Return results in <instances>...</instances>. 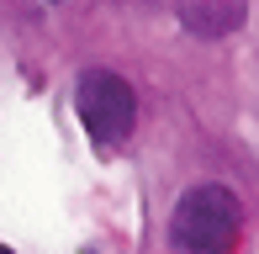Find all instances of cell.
Here are the masks:
<instances>
[{"mask_svg": "<svg viewBox=\"0 0 259 254\" xmlns=\"http://www.w3.org/2000/svg\"><path fill=\"white\" fill-rule=\"evenodd\" d=\"M238 223L243 206L228 186H191L169 212V244L180 254H228Z\"/></svg>", "mask_w": 259, "mask_h": 254, "instance_id": "6da1fadb", "label": "cell"}, {"mask_svg": "<svg viewBox=\"0 0 259 254\" xmlns=\"http://www.w3.org/2000/svg\"><path fill=\"white\" fill-rule=\"evenodd\" d=\"M74 111L85 122V133L96 138L101 148H116L133 138V122H138V96L122 74L111 69H85L74 79Z\"/></svg>", "mask_w": 259, "mask_h": 254, "instance_id": "7a4b0ae2", "label": "cell"}, {"mask_svg": "<svg viewBox=\"0 0 259 254\" xmlns=\"http://www.w3.org/2000/svg\"><path fill=\"white\" fill-rule=\"evenodd\" d=\"M249 21L243 0H180V27L196 32L201 43H222Z\"/></svg>", "mask_w": 259, "mask_h": 254, "instance_id": "3957f363", "label": "cell"}, {"mask_svg": "<svg viewBox=\"0 0 259 254\" xmlns=\"http://www.w3.org/2000/svg\"><path fill=\"white\" fill-rule=\"evenodd\" d=\"M0 254H11V249H6V244H0Z\"/></svg>", "mask_w": 259, "mask_h": 254, "instance_id": "277c9868", "label": "cell"}]
</instances>
